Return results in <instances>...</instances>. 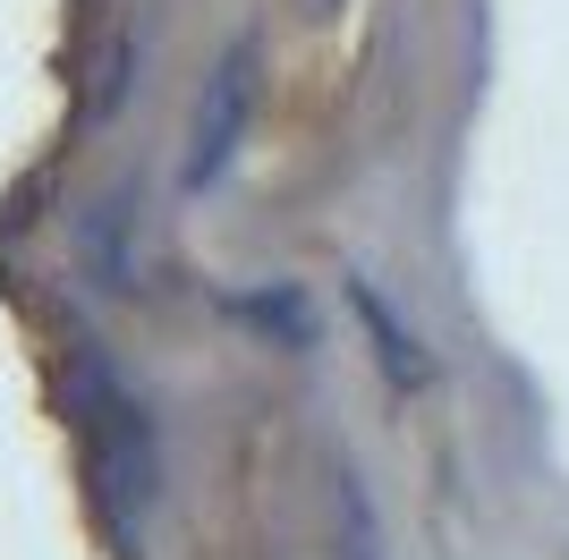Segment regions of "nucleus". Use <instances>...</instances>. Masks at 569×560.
<instances>
[{
	"mask_svg": "<svg viewBox=\"0 0 569 560\" xmlns=\"http://www.w3.org/2000/svg\"><path fill=\"white\" fill-rule=\"evenodd\" d=\"M86 417H94V484H102V510L128 543L137 527L153 518L162 501V424L144 408L119 373H94V399H86Z\"/></svg>",
	"mask_w": 569,
	"mask_h": 560,
	"instance_id": "1",
	"label": "nucleus"
},
{
	"mask_svg": "<svg viewBox=\"0 0 569 560\" xmlns=\"http://www.w3.org/2000/svg\"><path fill=\"white\" fill-rule=\"evenodd\" d=\"M247 128H256V43L238 34V43H221L213 77H204V93H196L179 187H188V196H213V187L230 179V162L247 153Z\"/></svg>",
	"mask_w": 569,
	"mask_h": 560,
	"instance_id": "2",
	"label": "nucleus"
},
{
	"mask_svg": "<svg viewBox=\"0 0 569 560\" xmlns=\"http://www.w3.org/2000/svg\"><path fill=\"white\" fill-rule=\"evenodd\" d=\"M349 306H357V323H366V340H375L382 382H391V391H426L433 357H426V340H417V323L400 314V298H391L375 272H349Z\"/></svg>",
	"mask_w": 569,
	"mask_h": 560,
	"instance_id": "3",
	"label": "nucleus"
}]
</instances>
